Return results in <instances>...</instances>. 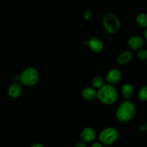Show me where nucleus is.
<instances>
[{
	"label": "nucleus",
	"instance_id": "obj_1",
	"mask_svg": "<svg viewBox=\"0 0 147 147\" xmlns=\"http://www.w3.org/2000/svg\"><path fill=\"white\" fill-rule=\"evenodd\" d=\"M136 108L135 104L129 100H125L119 105L115 113V118L121 123H125L135 116Z\"/></svg>",
	"mask_w": 147,
	"mask_h": 147
},
{
	"label": "nucleus",
	"instance_id": "obj_2",
	"mask_svg": "<svg viewBox=\"0 0 147 147\" xmlns=\"http://www.w3.org/2000/svg\"><path fill=\"white\" fill-rule=\"evenodd\" d=\"M118 93L116 88L112 85L104 84L98 89L97 98L100 103L105 105H112L117 100Z\"/></svg>",
	"mask_w": 147,
	"mask_h": 147
},
{
	"label": "nucleus",
	"instance_id": "obj_3",
	"mask_svg": "<svg viewBox=\"0 0 147 147\" xmlns=\"http://www.w3.org/2000/svg\"><path fill=\"white\" fill-rule=\"evenodd\" d=\"M39 80V73L37 69L29 67L24 69L20 75V81L22 85L32 87L37 84Z\"/></svg>",
	"mask_w": 147,
	"mask_h": 147
},
{
	"label": "nucleus",
	"instance_id": "obj_4",
	"mask_svg": "<svg viewBox=\"0 0 147 147\" xmlns=\"http://www.w3.org/2000/svg\"><path fill=\"white\" fill-rule=\"evenodd\" d=\"M102 24L105 31L109 34H115L120 28V19L114 13L105 14L102 20Z\"/></svg>",
	"mask_w": 147,
	"mask_h": 147
},
{
	"label": "nucleus",
	"instance_id": "obj_5",
	"mask_svg": "<svg viewBox=\"0 0 147 147\" xmlns=\"http://www.w3.org/2000/svg\"><path fill=\"white\" fill-rule=\"evenodd\" d=\"M118 136L119 134L117 129L112 127H108L101 131L98 139L99 142L104 146H110L118 140Z\"/></svg>",
	"mask_w": 147,
	"mask_h": 147
},
{
	"label": "nucleus",
	"instance_id": "obj_6",
	"mask_svg": "<svg viewBox=\"0 0 147 147\" xmlns=\"http://www.w3.org/2000/svg\"><path fill=\"white\" fill-rule=\"evenodd\" d=\"M122 78V73L118 69H110L105 76V80L108 84L114 86L119 83Z\"/></svg>",
	"mask_w": 147,
	"mask_h": 147
},
{
	"label": "nucleus",
	"instance_id": "obj_7",
	"mask_svg": "<svg viewBox=\"0 0 147 147\" xmlns=\"http://www.w3.org/2000/svg\"><path fill=\"white\" fill-rule=\"evenodd\" d=\"M144 40L142 37L139 35L132 36L128 40V46L130 50L133 51H137L143 47Z\"/></svg>",
	"mask_w": 147,
	"mask_h": 147
},
{
	"label": "nucleus",
	"instance_id": "obj_8",
	"mask_svg": "<svg viewBox=\"0 0 147 147\" xmlns=\"http://www.w3.org/2000/svg\"><path fill=\"white\" fill-rule=\"evenodd\" d=\"M97 136L96 131L92 127H86L80 134V139L84 143H89L95 139Z\"/></svg>",
	"mask_w": 147,
	"mask_h": 147
},
{
	"label": "nucleus",
	"instance_id": "obj_9",
	"mask_svg": "<svg viewBox=\"0 0 147 147\" xmlns=\"http://www.w3.org/2000/svg\"><path fill=\"white\" fill-rule=\"evenodd\" d=\"M87 45L91 51L95 53H101L104 49L103 42L97 37H92L89 39Z\"/></svg>",
	"mask_w": 147,
	"mask_h": 147
},
{
	"label": "nucleus",
	"instance_id": "obj_10",
	"mask_svg": "<svg viewBox=\"0 0 147 147\" xmlns=\"http://www.w3.org/2000/svg\"><path fill=\"white\" fill-rule=\"evenodd\" d=\"M7 92H8V95L11 98H18L22 92V86L20 83L15 82L9 87Z\"/></svg>",
	"mask_w": 147,
	"mask_h": 147
},
{
	"label": "nucleus",
	"instance_id": "obj_11",
	"mask_svg": "<svg viewBox=\"0 0 147 147\" xmlns=\"http://www.w3.org/2000/svg\"><path fill=\"white\" fill-rule=\"evenodd\" d=\"M97 93L95 88L93 87H86L82 90V96L84 100L90 101L95 100L97 98Z\"/></svg>",
	"mask_w": 147,
	"mask_h": 147
},
{
	"label": "nucleus",
	"instance_id": "obj_12",
	"mask_svg": "<svg viewBox=\"0 0 147 147\" xmlns=\"http://www.w3.org/2000/svg\"><path fill=\"white\" fill-rule=\"evenodd\" d=\"M120 92L122 96L125 100H129L133 96L135 89H134L133 85L130 84V83H125V84L122 85L121 87Z\"/></svg>",
	"mask_w": 147,
	"mask_h": 147
},
{
	"label": "nucleus",
	"instance_id": "obj_13",
	"mask_svg": "<svg viewBox=\"0 0 147 147\" xmlns=\"http://www.w3.org/2000/svg\"><path fill=\"white\" fill-rule=\"evenodd\" d=\"M132 59V53L130 50H125L119 54L117 57V63L120 65L127 64Z\"/></svg>",
	"mask_w": 147,
	"mask_h": 147
},
{
	"label": "nucleus",
	"instance_id": "obj_14",
	"mask_svg": "<svg viewBox=\"0 0 147 147\" xmlns=\"http://www.w3.org/2000/svg\"><path fill=\"white\" fill-rule=\"evenodd\" d=\"M135 21L138 26L144 28L147 27V14L145 13H140L136 16Z\"/></svg>",
	"mask_w": 147,
	"mask_h": 147
},
{
	"label": "nucleus",
	"instance_id": "obj_15",
	"mask_svg": "<svg viewBox=\"0 0 147 147\" xmlns=\"http://www.w3.org/2000/svg\"><path fill=\"white\" fill-rule=\"evenodd\" d=\"M92 85L93 88L99 89L104 85V80L101 76H95L92 80Z\"/></svg>",
	"mask_w": 147,
	"mask_h": 147
},
{
	"label": "nucleus",
	"instance_id": "obj_16",
	"mask_svg": "<svg viewBox=\"0 0 147 147\" xmlns=\"http://www.w3.org/2000/svg\"><path fill=\"white\" fill-rule=\"evenodd\" d=\"M138 97L140 100L143 102L147 101V85L141 88L138 93Z\"/></svg>",
	"mask_w": 147,
	"mask_h": 147
},
{
	"label": "nucleus",
	"instance_id": "obj_17",
	"mask_svg": "<svg viewBox=\"0 0 147 147\" xmlns=\"http://www.w3.org/2000/svg\"><path fill=\"white\" fill-rule=\"evenodd\" d=\"M137 57L140 60H147V50L146 49H142L141 48L140 50H138L137 52Z\"/></svg>",
	"mask_w": 147,
	"mask_h": 147
},
{
	"label": "nucleus",
	"instance_id": "obj_18",
	"mask_svg": "<svg viewBox=\"0 0 147 147\" xmlns=\"http://www.w3.org/2000/svg\"><path fill=\"white\" fill-rule=\"evenodd\" d=\"M91 17H92V12L90 11H86L84 12V20H89L91 18Z\"/></svg>",
	"mask_w": 147,
	"mask_h": 147
},
{
	"label": "nucleus",
	"instance_id": "obj_19",
	"mask_svg": "<svg viewBox=\"0 0 147 147\" xmlns=\"http://www.w3.org/2000/svg\"><path fill=\"white\" fill-rule=\"evenodd\" d=\"M75 147H86V144H85L84 142L82 141V142H77L75 145Z\"/></svg>",
	"mask_w": 147,
	"mask_h": 147
},
{
	"label": "nucleus",
	"instance_id": "obj_20",
	"mask_svg": "<svg viewBox=\"0 0 147 147\" xmlns=\"http://www.w3.org/2000/svg\"><path fill=\"white\" fill-rule=\"evenodd\" d=\"M90 147H103V145L100 142H96V143H94Z\"/></svg>",
	"mask_w": 147,
	"mask_h": 147
},
{
	"label": "nucleus",
	"instance_id": "obj_21",
	"mask_svg": "<svg viewBox=\"0 0 147 147\" xmlns=\"http://www.w3.org/2000/svg\"><path fill=\"white\" fill-rule=\"evenodd\" d=\"M12 79L14 82L19 81V80H20V76H18V75H15V76H13Z\"/></svg>",
	"mask_w": 147,
	"mask_h": 147
},
{
	"label": "nucleus",
	"instance_id": "obj_22",
	"mask_svg": "<svg viewBox=\"0 0 147 147\" xmlns=\"http://www.w3.org/2000/svg\"><path fill=\"white\" fill-rule=\"evenodd\" d=\"M31 147H45V146L40 143H35V144H33L31 146Z\"/></svg>",
	"mask_w": 147,
	"mask_h": 147
},
{
	"label": "nucleus",
	"instance_id": "obj_23",
	"mask_svg": "<svg viewBox=\"0 0 147 147\" xmlns=\"http://www.w3.org/2000/svg\"><path fill=\"white\" fill-rule=\"evenodd\" d=\"M140 129H141V131H145L146 129H147L146 125V124L141 125V128H140Z\"/></svg>",
	"mask_w": 147,
	"mask_h": 147
},
{
	"label": "nucleus",
	"instance_id": "obj_24",
	"mask_svg": "<svg viewBox=\"0 0 147 147\" xmlns=\"http://www.w3.org/2000/svg\"><path fill=\"white\" fill-rule=\"evenodd\" d=\"M144 37H145L146 40L147 41V27H146V30H145V32H144Z\"/></svg>",
	"mask_w": 147,
	"mask_h": 147
},
{
	"label": "nucleus",
	"instance_id": "obj_25",
	"mask_svg": "<svg viewBox=\"0 0 147 147\" xmlns=\"http://www.w3.org/2000/svg\"><path fill=\"white\" fill-rule=\"evenodd\" d=\"M146 127H147V122H146Z\"/></svg>",
	"mask_w": 147,
	"mask_h": 147
}]
</instances>
